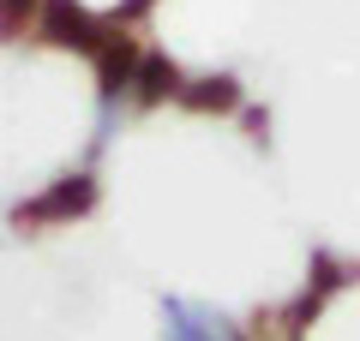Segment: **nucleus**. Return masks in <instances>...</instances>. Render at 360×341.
I'll use <instances>...</instances> for the list:
<instances>
[{"instance_id":"obj_1","label":"nucleus","mask_w":360,"mask_h":341,"mask_svg":"<svg viewBox=\"0 0 360 341\" xmlns=\"http://www.w3.org/2000/svg\"><path fill=\"white\" fill-rule=\"evenodd\" d=\"M162 335L168 341H240V329L229 323V312L198 300H162Z\"/></svg>"}]
</instances>
